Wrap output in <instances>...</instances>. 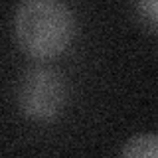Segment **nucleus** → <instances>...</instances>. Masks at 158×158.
I'll return each mask as SVG.
<instances>
[{
  "instance_id": "nucleus-1",
  "label": "nucleus",
  "mask_w": 158,
  "mask_h": 158,
  "mask_svg": "<svg viewBox=\"0 0 158 158\" xmlns=\"http://www.w3.org/2000/svg\"><path fill=\"white\" fill-rule=\"evenodd\" d=\"M14 36L28 56H56L73 36V14L57 0H26L14 14Z\"/></svg>"
},
{
  "instance_id": "nucleus-2",
  "label": "nucleus",
  "mask_w": 158,
  "mask_h": 158,
  "mask_svg": "<svg viewBox=\"0 0 158 158\" xmlns=\"http://www.w3.org/2000/svg\"><path fill=\"white\" fill-rule=\"evenodd\" d=\"M18 105L28 117H53L65 103V83L61 75L46 67H36L24 73L16 89Z\"/></svg>"
},
{
  "instance_id": "nucleus-3",
  "label": "nucleus",
  "mask_w": 158,
  "mask_h": 158,
  "mask_svg": "<svg viewBox=\"0 0 158 158\" xmlns=\"http://www.w3.org/2000/svg\"><path fill=\"white\" fill-rule=\"evenodd\" d=\"M121 158H158V138L154 132H144L128 138Z\"/></svg>"
}]
</instances>
